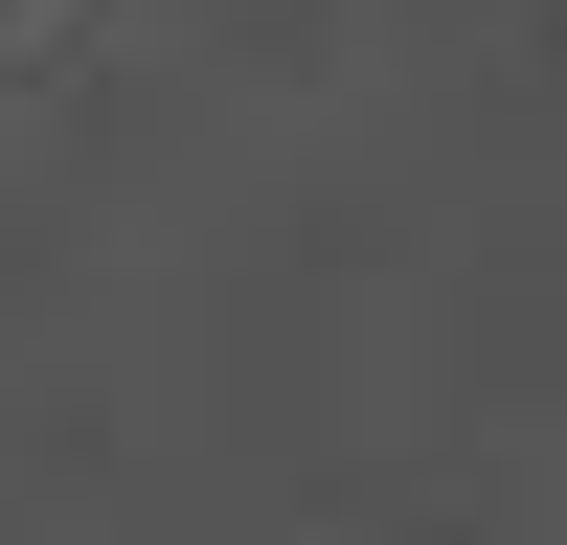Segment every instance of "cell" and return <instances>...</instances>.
Returning <instances> with one entry per match:
<instances>
[{
    "mask_svg": "<svg viewBox=\"0 0 567 545\" xmlns=\"http://www.w3.org/2000/svg\"><path fill=\"white\" fill-rule=\"evenodd\" d=\"M0 23H23V0H0Z\"/></svg>",
    "mask_w": 567,
    "mask_h": 545,
    "instance_id": "obj_1",
    "label": "cell"
}]
</instances>
